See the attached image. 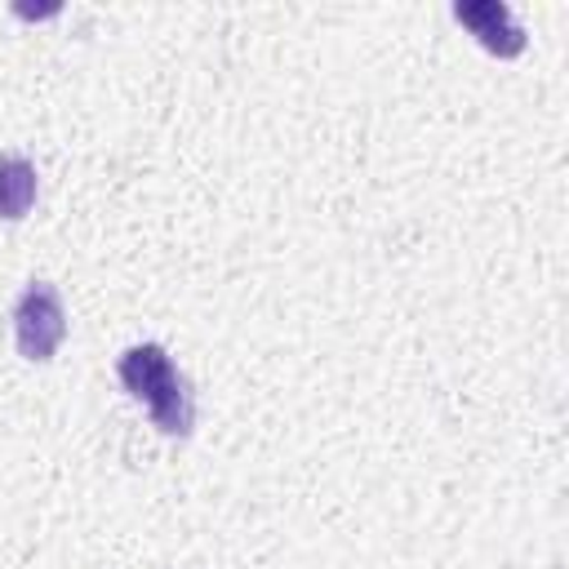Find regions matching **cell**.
Here are the masks:
<instances>
[{
  "label": "cell",
  "mask_w": 569,
  "mask_h": 569,
  "mask_svg": "<svg viewBox=\"0 0 569 569\" xmlns=\"http://www.w3.org/2000/svg\"><path fill=\"white\" fill-rule=\"evenodd\" d=\"M120 382L129 396H138L147 409H151V422L169 436H187L191 422H196V400H191V387L187 378L173 369L169 351L160 342H138L120 356Z\"/></svg>",
  "instance_id": "obj_1"
},
{
  "label": "cell",
  "mask_w": 569,
  "mask_h": 569,
  "mask_svg": "<svg viewBox=\"0 0 569 569\" xmlns=\"http://www.w3.org/2000/svg\"><path fill=\"white\" fill-rule=\"evenodd\" d=\"M13 333H18V351L27 360H49L67 333V311L53 284L31 280L13 307Z\"/></svg>",
  "instance_id": "obj_2"
},
{
  "label": "cell",
  "mask_w": 569,
  "mask_h": 569,
  "mask_svg": "<svg viewBox=\"0 0 569 569\" xmlns=\"http://www.w3.org/2000/svg\"><path fill=\"white\" fill-rule=\"evenodd\" d=\"M453 18L462 27L476 31V40L498 53V58H516L525 49V27L511 18V9L502 0H458L453 4Z\"/></svg>",
  "instance_id": "obj_3"
},
{
  "label": "cell",
  "mask_w": 569,
  "mask_h": 569,
  "mask_svg": "<svg viewBox=\"0 0 569 569\" xmlns=\"http://www.w3.org/2000/svg\"><path fill=\"white\" fill-rule=\"evenodd\" d=\"M36 200V169L22 156H0V218H22Z\"/></svg>",
  "instance_id": "obj_4"
}]
</instances>
